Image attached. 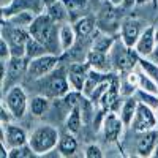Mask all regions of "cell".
Segmentation results:
<instances>
[{
	"label": "cell",
	"instance_id": "836d02e7",
	"mask_svg": "<svg viewBox=\"0 0 158 158\" xmlns=\"http://www.w3.org/2000/svg\"><path fill=\"white\" fill-rule=\"evenodd\" d=\"M11 59V49L6 41V38L2 36L0 38V62H8Z\"/></svg>",
	"mask_w": 158,
	"mask_h": 158
},
{
	"label": "cell",
	"instance_id": "d6986e66",
	"mask_svg": "<svg viewBox=\"0 0 158 158\" xmlns=\"http://www.w3.org/2000/svg\"><path fill=\"white\" fill-rule=\"evenodd\" d=\"M73 27L76 30V36H77V41H84V40H87L92 33H94L98 27H97V19L95 16H81L79 19H76L73 22Z\"/></svg>",
	"mask_w": 158,
	"mask_h": 158
},
{
	"label": "cell",
	"instance_id": "d4e9b609",
	"mask_svg": "<svg viewBox=\"0 0 158 158\" xmlns=\"http://www.w3.org/2000/svg\"><path fill=\"white\" fill-rule=\"evenodd\" d=\"M114 44H115V38H114V35L104 33V32H101V30L98 29V35L94 38L90 49H95V51L104 52V54H109L111 49L114 48Z\"/></svg>",
	"mask_w": 158,
	"mask_h": 158
},
{
	"label": "cell",
	"instance_id": "8fae6325",
	"mask_svg": "<svg viewBox=\"0 0 158 158\" xmlns=\"http://www.w3.org/2000/svg\"><path fill=\"white\" fill-rule=\"evenodd\" d=\"M27 70H29V59L27 57L25 56L24 57H15L13 56L8 60L6 77H5V81L2 82V90L6 87V84H10V87L18 84V81H21L24 76H27Z\"/></svg>",
	"mask_w": 158,
	"mask_h": 158
},
{
	"label": "cell",
	"instance_id": "74e56055",
	"mask_svg": "<svg viewBox=\"0 0 158 158\" xmlns=\"http://www.w3.org/2000/svg\"><path fill=\"white\" fill-rule=\"evenodd\" d=\"M109 2H111L112 5H115V6H120V5L123 3V0H109Z\"/></svg>",
	"mask_w": 158,
	"mask_h": 158
},
{
	"label": "cell",
	"instance_id": "4dcf8cb0",
	"mask_svg": "<svg viewBox=\"0 0 158 158\" xmlns=\"http://www.w3.org/2000/svg\"><path fill=\"white\" fill-rule=\"evenodd\" d=\"M139 68L158 82V63L149 60L147 57H139Z\"/></svg>",
	"mask_w": 158,
	"mask_h": 158
},
{
	"label": "cell",
	"instance_id": "7c38bea8",
	"mask_svg": "<svg viewBox=\"0 0 158 158\" xmlns=\"http://www.w3.org/2000/svg\"><path fill=\"white\" fill-rule=\"evenodd\" d=\"M0 135H2V144L8 149H13V147H19V146H24V144L29 142V136L25 133V130L19 125H15V123H5L0 128Z\"/></svg>",
	"mask_w": 158,
	"mask_h": 158
},
{
	"label": "cell",
	"instance_id": "4316f807",
	"mask_svg": "<svg viewBox=\"0 0 158 158\" xmlns=\"http://www.w3.org/2000/svg\"><path fill=\"white\" fill-rule=\"evenodd\" d=\"M35 16H36L35 11H21V13H16V15H11L10 18H3V19H6L8 24H11V25L29 29L30 24L35 19Z\"/></svg>",
	"mask_w": 158,
	"mask_h": 158
},
{
	"label": "cell",
	"instance_id": "6da1fadb",
	"mask_svg": "<svg viewBox=\"0 0 158 158\" xmlns=\"http://www.w3.org/2000/svg\"><path fill=\"white\" fill-rule=\"evenodd\" d=\"M29 32H30V36L36 38L40 43H43L49 52L59 54V56L62 54L60 44H59V27L46 11L35 16L33 22L29 27Z\"/></svg>",
	"mask_w": 158,
	"mask_h": 158
},
{
	"label": "cell",
	"instance_id": "5bb4252c",
	"mask_svg": "<svg viewBox=\"0 0 158 158\" xmlns=\"http://www.w3.org/2000/svg\"><path fill=\"white\" fill-rule=\"evenodd\" d=\"M120 40L128 46V48H135L136 41L139 40L141 33H142V25L138 19H123L122 25H120Z\"/></svg>",
	"mask_w": 158,
	"mask_h": 158
},
{
	"label": "cell",
	"instance_id": "30bf717a",
	"mask_svg": "<svg viewBox=\"0 0 158 158\" xmlns=\"http://www.w3.org/2000/svg\"><path fill=\"white\" fill-rule=\"evenodd\" d=\"M21 11H35L36 15L46 11V0H10L2 6V18H10Z\"/></svg>",
	"mask_w": 158,
	"mask_h": 158
},
{
	"label": "cell",
	"instance_id": "ac0fdd59",
	"mask_svg": "<svg viewBox=\"0 0 158 158\" xmlns=\"http://www.w3.org/2000/svg\"><path fill=\"white\" fill-rule=\"evenodd\" d=\"M85 62L89 63L90 68L103 71V73H111L114 70L111 56L109 54H104V52H100V51H95V49H90L87 52Z\"/></svg>",
	"mask_w": 158,
	"mask_h": 158
},
{
	"label": "cell",
	"instance_id": "7a4b0ae2",
	"mask_svg": "<svg viewBox=\"0 0 158 158\" xmlns=\"http://www.w3.org/2000/svg\"><path fill=\"white\" fill-rule=\"evenodd\" d=\"M59 141H60L59 130L49 123H44L32 131V135L29 136V146L32 147L35 155L43 156L57 149Z\"/></svg>",
	"mask_w": 158,
	"mask_h": 158
},
{
	"label": "cell",
	"instance_id": "484cf974",
	"mask_svg": "<svg viewBox=\"0 0 158 158\" xmlns=\"http://www.w3.org/2000/svg\"><path fill=\"white\" fill-rule=\"evenodd\" d=\"M84 125L82 122V114H81V108H79V104L74 108H71L67 114V120H65V127H67L68 131H71V133H79V130H81V127Z\"/></svg>",
	"mask_w": 158,
	"mask_h": 158
},
{
	"label": "cell",
	"instance_id": "b9f144b4",
	"mask_svg": "<svg viewBox=\"0 0 158 158\" xmlns=\"http://www.w3.org/2000/svg\"><path fill=\"white\" fill-rule=\"evenodd\" d=\"M155 33H156V40H158V19H156V27H155Z\"/></svg>",
	"mask_w": 158,
	"mask_h": 158
},
{
	"label": "cell",
	"instance_id": "3957f363",
	"mask_svg": "<svg viewBox=\"0 0 158 158\" xmlns=\"http://www.w3.org/2000/svg\"><path fill=\"white\" fill-rule=\"evenodd\" d=\"M38 84L43 90V95H46L48 98H54V100L63 98L71 90V85L68 81V70L65 71L62 67H59L57 71L54 70L48 76L38 79Z\"/></svg>",
	"mask_w": 158,
	"mask_h": 158
},
{
	"label": "cell",
	"instance_id": "7bdbcfd3",
	"mask_svg": "<svg viewBox=\"0 0 158 158\" xmlns=\"http://www.w3.org/2000/svg\"><path fill=\"white\" fill-rule=\"evenodd\" d=\"M155 112H156V117H158V108H156V109H155Z\"/></svg>",
	"mask_w": 158,
	"mask_h": 158
},
{
	"label": "cell",
	"instance_id": "e575fe53",
	"mask_svg": "<svg viewBox=\"0 0 158 158\" xmlns=\"http://www.w3.org/2000/svg\"><path fill=\"white\" fill-rule=\"evenodd\" d=\"M84 156L85 158H101L103 150L100 149V146H97V144H90V146H87L85 150H84Z\"/></svg>",
	"mask_w": 158,
	"mask_h": 158
},
{
	"label": "cell",
	"instance_id": "60d3db41",
	"mask_svg": "<svg viewBox=\"0 0 158 158\" xmlns=\"http://www.w3.org/2000/svg\"><path fill=\"white\" fill-rule=\"evenodd\" d=\"M152 156H158V146H156V149L153 150V153H152Z\"/></svg>",
	"mask_w": 158,
	"mask_h": 158
},
{
	"label": "cell",
	"instance_id": "f35d334b",
	"mask_svg": "<svg viewBox=\"0 0 158 158\" xmlns=\"http://www.w3.org/2000/svg\"><path fill=\"white\" fill-rule=\"evenodd\" d=\"M147 2H152V0H136V5H144Z\"/></svg>",
	"mask_w": 158,
	"mask_h": 158
},
{
	"label": "cell",
	"instance_id": "9c48e42d",
	"mask_svg": "<svg viewBox=\"0 0 158 158\" xmlns=\"http://www.w3.org/2000/svg\"><path fill=\"white\" fill-rule=\"evenodd\" d=\"M2 36H5V35H2ZM5 38H6V41L10 44V49H11V57L13 56L15 57H24L25 56V44H27L29 38H30L29 29L10 25Z\"/></svg>",
	"mask_w": 158,
	"mask_h": 158
},
{
	"label": "cell",
	"instance_id": "ab89813d",
	"mask_svg": "<svg viewBox=\"0 0 158 158\" xmlns=\"http://www.w3.org/2000/svg\"><path fill=\"white\" fill-rule=\"evenodd\" d=\"M152 5H153V8H158V0H152Z\"/></svg>",
	"mask_w": 158,
	"mask_h": 158
},
{
	"label": "cell",
	"instance_id": "ffe728a7",
	"mask_svg": "<svg viewBox=\"0 0 158 158\" xmlns=\"http://www.w3.org/2000/svg\"><path fill=\"white\" fill-rule=\"evenodd\" d=\"M77 41V36H76V30L73 27V24L70 22H63L59 24V44H60V52L70 51Z\"/></svg>",
	"mask_w": 158,
	"mask_h": 158
},
{
	"label": "cell",
	"instance_id": "7402d4cb",
	"mask_svg": "<svg viewBox=\"0 0 158 158\" xmlns=\"http://www.w3.org/2000/svg\"><path fill=\"white\" fill-rule=\"evenodd\" d=\"M46 13L52 18L56 24H63V22H68L70 21V13L65 6V3L62 0H54L46 6Z\"/></svg>",
	"mask_w": 158,
	"mask_h": 158
},
{
	"label": "cell",
	"instance_id": "d6a6232c",
	"mask_svg": "<svg viewBox=\"0 0 158 158\" xmlns=\"http://www.w3.org/2000/svg\"><path fill=\"white\" fill-rule=\"evenodd\" d=\"M30 156H35V152L29 146V142L24 144V146L13 147L8 150V158H30Z\"/></svg>",
	"mask_w": 158,
	"mask_h": 158
},
{
	"label": "cell",
	"instance_id": "f546056e",
	"mask_svg": "<svg viewBox=\"0 0 158 158\" xmlns=\"http://www.w3.org/2000/svg\"><path fill=\"white\" fill-rule=\"evenodd\" d=\"M48 52H49L48 48L43 43H40L36 38H33V36L29 38L27 44H25V57H27L29 60L36 59L40 56H44V54H48ZM51 54H52V52H51Z\"/></svg>",
	"mask_w": 158,
	"mask_h": 158
},
{
	"label": "cell",
	"instance_id": "8d00e7d4",
	"mask_svg": "<svg viewBox=\"0 0 158 158\" xmlns=\"http://www.w3.org/2000/svg\"><path fill=\"white\" fill-rule=\"evenodd\" d=\"M152 57H153V62L158 63V43H156V46H155V49L152 52Z\"/></svg>",
	"mask_w": 158,
	"mask_h": 158
},
{
	"label": "cell",
	"instance_id": "44dd1931",
	"mask_svg": "<svg viewBox=\"0 0 158 158\" xmlns=\"http://www.w3.org/2000/svg\"><path fill=\"white\" fill-rule=\"evenodd\" d=\"M111 77H114L112 73H103V71L90 68V71L87 74V79H85V84H84V89H82V94L85 97H90V94L95 90V87H98L103 81H108V79H111Z\"/></svg>",
	"mask_w": 158,
	"mask_h": 158
},
{
	"label": "cell",
	"instance_id": "603a6c76",
	"mask_svg": "<svg viewBox=\"0 0 158 158\" xmlns=\"http://www.w3.org/2000/svg\"><path fill=\"white\" fill-rule=\"evenodd\" d=\"M138 104H139L138 97L131 95V97H127V100L123 101V104L120 106V109H118V115H120V118L123 120L125 127H130L131 122H133L135 114H136V109H138Z\"/></svg>",
	"mask_w": 158,
	"mask_h": 158
},
{
	"label": "cell",
	"instance_id": "f1b7e54d",
	"mask_svg": "<svg viewBox=\"0 0 158 158\" xmlns=\"http://www.w3.org/2000/svg\"><path fill=\"white\" fill-rule=\"evenodd\" d=\"M49 100L46 95H36L32 100H29V111L33 117H41L49 106Z\"/></svg>",
	"mask_w": 158,
	"mask_h": 158
},
{
	"label": "cell",
	"instance_id": "ba28073f",
	"mask_svg": "<svg viewBox=\"0 0 158 158\" xmlns=\"http://www.w3.org/2000/svg\"><path fill=\"white\" fill-rule=\"evenodd\" d=\"M156 122H158V117H156L155 109H152L150 106L139 101L135 118H133V122H131L130 128L133 131H136V133H144V131L153 130L156 127Z\"/></svg>",
	"mask_w": 158,
	"mask_h": 158
},
{
	"label": "cell",
	"instance_id": "1f68e13d",
	"mask_svg": "<svg viewBox=\"0 0 158 158\" xmlns=\"http://www.w3.org/2000/svg\"><path fill=\"white\" fill-rule=\"evenodd\" d=\"M136 95H138V100H139V101H142L144 104L150 106L152 109H156V108H158V95H156V94H152V92L138 89V90H136Z\"/></svg>",
	"mask_w": 158,
	"mask_h": 158
},
{
	"label": "cell",
	"instance_id": "4fadbf2b",
	"mask_svg": "<svg viewBox=\"0 0 158 158\" xmlns=\"http://www.w3.org/2000/svg\"><path fill=\"white\" fill-rule=\"evenodd\" d=\"M123 127H125V123H123V120L120 118V115H118L117 112H114V111L106 112L103 125H101L104 139H106L108 142H117L118 138L122 136Z\"/></svg>",
	"mask_w": 158,
	"mask_h": 158
},
{
	"label": "cell",
	"instance_id": "8992f818",
	"mask_svg": "<svg viewBox=\"0 0 158 158\" xmlns=\"http://www.w3.org/2000/svg\"><path fill=\"white\" fill-rule=\"evenodd\" d=\"M3 103L8 106V109L11 111V114L15 115L16 118H21L25 115L29 109V98H27V94L22 85L19 84H15L11 85L6 92V95L3 97Z\"/></svg>",
	"mask_w": 158,
	"mask_h": 158
},
{
	"label": "cell",
	"instance_id": "e0dca14e",
	"mask_svg": "<svg viewBox=\"0 0 158 158\" xmlns=\"http://www.w3.org/2000/svg\"><path fill=\"white\" fill-rule=\"evenodd\" d=\"M158 146V130H149L141 133L136 142V153L138 156H152L153 150Z\"/></svg>",
	"mask_w": 158,
	"mask_h": 158
},
{
	"label": "cell",
	"instance_id": "9a60e30c",
	"mask_svg": "<svg viewBox=\"0 0 158 158\" xmlns=\"http://www.w3.org/2000/svg\"><path fill=\"white\" fill-rule=\"evenodd\" d=\"M156 43H158V40H156V33H155V25H149V27L142 30L139 40L135 44V49L141 57H150Z\"/></svg>",
	"mask_w": 158,
	"mask_h": 158
},
{
	"label": "cell",
	"instance_id": "cb8c5ba5",
	"mask_svg": "<svg viewBox=\"0 0 158 158\" xmlns=\"http://www.w3.org/2000/svg\"><path fill=\"white\" fill-rule=\"evenodd\" d=\"M77 150V141L74 138V133L68 131L65 135H60V141L57 146L59 156H73Z\"/></svg>",
	"mask_w": 158,
	"mask_h": 158
},
{
	"label": "cell",
	"instance_id": "5b68a950",
	"mask_svg": "<svg viewBox=\"0 0 158 158\" xmlns=\"http://www.w3.org/2000/svg\"><path fill=\"white\" fill-rule=\"evenodd\" d=\"M62 63V57L59 54H48L40 56L36 59L29 60V70H27V76L38 81L44 76H48L49 73H52L54 70H57Z\"/></svg>",
	"mask_w": 158,
	"mask_h": 158
},
{
	"label": "cell",
	"instance_id": "2e32d148",
	"mask_svg": "<svg viewBox=\"0 0 158 158\" xmlns=\"http://www.w3.org/2000/svg\"><path fill=\"white\" fill-rule=\"evenodd\" d=\"M89 71H90V67L87 62H84V63L82 62H71L68 67V81H70L71 89L82 92Z\"/></svg>",
	"mask_w": 158,
	"mask_h": 158
},
{
	"label": "cell",
	"instance_id": "ee69618b",
	"mask_svg": "<svg viewBox=\"0 0 158 158\" xmlns=\"http://www.w3.org/2000/svg\"><path fill=\"white\" fill-rule=\"evenodd\" d=\"M156 10H158V8H156Z\"/></svg>",
	"mask_w": 158,
	"mask_h": 158
},
{
	"label": "cell",
	"instance_id": "52a82bcc",
	"mask_svg": "<svg viewBox=\"0 0 158 158\" xmlns=\"http://www.w3.org/2000/svg\"><path fill=\"white\" fill-rule=\"evenodd\" d=\"M120 13H118L117 6L112 5L111 2L108 5H104L100 13H98V18H97V27L104 32V33H109V35H115L117 32H120Z\"/></svg>",
	"mask_w": 158,
	"mask_h": 158
},
{
	"label": "cell",
	"instance_id": "d590c367",
	"mask_svg": "<svg viewBox=\"0 0 158 158\" xmlns=\"http://www.w3.org/2000/svg\"><path fill=\"white\" fill-rule=\"evenodd\" d=\"M13 118H16V117L11 114V111L8 109L6 104L2 103V108H0V120H2V125H5V123H11Z\"/></svg>",
	"mask_w": 158,
	"mask_h": 158
},
{
	"label": "cell",
	"instance_id": "277c9868",
	"mask_svg": "<svg viewBox=\"0 0 158 158\" xmlns=\"http://www.w3.org/2000/svg\"><path fill=\"white\" fill-rule=\"evenodd\" d=\"M109 56H111L114 68L120 74L135 70L136 65H139V57H141L135 48H128L122 40H120V43L115 41L114 48L109 52Z\"/></svg>",
	"mask_w": 158,
	"mask_h": 158
},
{
	"label": "cell",
	"instance_id": "83f0119b",
	"mask_svg": "<svg viewBox=\"0 0 158 158\" xmlns=\"http://www.w3.org/2000/svg\"><path fill=\"white\" fill-rule=\"evenodd\" d=\"M62 2L65 3V6H67L68 13H70V21L74 22L76 19H79L82 15V11L87 10L89 6V0H62Z\"/></svg>",
	"mask_w": 158,
	"mask_h": 158
}]
</instances>
